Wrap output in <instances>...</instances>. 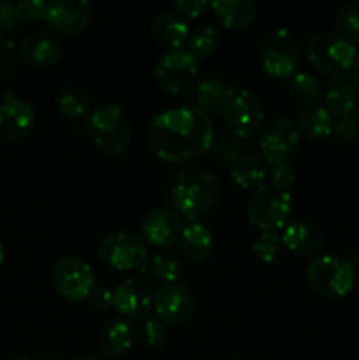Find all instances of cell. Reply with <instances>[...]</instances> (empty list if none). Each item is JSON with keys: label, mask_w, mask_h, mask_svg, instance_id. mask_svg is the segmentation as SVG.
<instances>
[{"label": "cell", "mask_w": 359, "mask_h": 360, "mask_svg": "<svg viewBox=\"0 0 359 360\" xmlns=\"http://www.w3.org/2000/svg\"><path fill=\"white\" fill-rule=\"evenodd\" d=\"M215 141L210 116L196 105H176L157 112L146 127V143L160 160L187 164L206 153Z\"/></svg>", "instance_id": "cell-1"}, {"label": "cell", "mask_w": 359, "mask_h": 360, "mask_svg": "<svg viewBox=\"0 0 359 360\" xmlns=\"http://www.w3.org/2000/svg\"><path fill=\"white\" fill-rule=\"evenodd\" d=\"M169 199L172 210L189 224L199 221L201 217L210 213L218 200L215 178L204 171L187 169L178 172L169 186Z\"/></svg>", "instance_id": "cell-2"}, {"label": "cell", "mask_w": 359, "mask_h": 360, "mask_svg": "<svg viewBox=\"0 0 359 360\" xmlns=\"http://www.w3.org/2000/svg\"><path fill=\"white\" fill-rule=\"evenodd\" d=\"M92 143L108 157H120L132 139V122L118 104H102L92 109L84 120Z\"/></svg>", "instance_id": "cell-3"}, {"label": "cell", "mask_w": 359, "mask_h": 360, "mask_svg": "<svg viewBox=\"0 0 359 360\" xmlns=\"http://www.w3.org/2000/svg\"><path fill=\"white\" fill-rule=\"evenodd\" d=\"M310 290L324 299H341L355 285V271L348 260L336 255H320L306 267Z\"/></svg>", "instance_id": "cell-4"}, {"label": "cell", "mask_w": 359, "mask_h": 360, "mask_svg": "<svg viewBox=\"0 0 359 360\" xmlns=\"http://www.w3.org/2000/svg\"><path fill=\"white\" fill-rule=\"evenodd\" d=\"M260 69L275 81H289L301 65V49L289 28H275L260 44Z\"/></svg>", "instance_id": "cell-5"}, {"label": "cell", "mask_w": 359, "mask_h": 360, "mask_svg": "<svg viewBox=\"0 0 359 360\" xmlns=\"http://www.w3.org/2000/svg\"><path fill=\"white\" fill-rule=\"evenodd\" d=\"M292 195L289 190L263 185L253 190L246 202L248 221L260 232H282L291 221Z\"/></svg>", "instance_id": "cell-6"}, {"label": "cell", "mask_w": 359, "mask_h": 360, "mask_svg": "<svg viewBox=\"0 0 359 360\" xmlns=\"http://www.w3.org/2000/svg\"><path fill=\"white\" fill-rule=\"evenodd\" d=\"M218 112L232 136L239 139H250L263 129L264 108L259 97L246 88H227Z\"/></svg>", "instance_id": "cell-7"}, {"label": "cell", "mask_w": 359, "mask_h": 360, "mask_svg": "<svg viewBox=\"0 0 359 360\" xmlns=\"http://www.w3.org/2000/svg\"><path fill=\"white\" fill-rule=\"evenodd\" d=\"M355 46L334 32L315 34L306 44V58L310 65L326 76H341L352 69Z\"/></svg>", "instance_id": "cell-8"}, {"label": "cell", "mask_w": 359, "mask_h": 360, "mask_svg": "<svg viewBox=\"0 0 359 360\" xmlns=\"http://www.w3.org/2000/svg\"><path fill=\"white\" fill-rule=\"evenodd\" d=\"M199 60L183 48L165 51L155 65V79L158 86L175 97L194 91L199 83Z\"/></svg>", "instance_id": "cell-9"}, {"label": "cell", "mask_w": 359, "mask_h": 360, "mask_svg": "<svg viewBox=\"0 0 359 360\" xmlns=\"http://www.w3.org/2000/svg\"><path fill=\"white\" fill-rule=\"evenodd\" d=\"M97 255L111 269L136 271L143 269L150 253L141 236L129 231H116L101 239Z\"/></svg>", "instance_id": "cell-10"}, {"label": "cell", "mask_w": 359, "mask_h": 360, "mask_svg": "<svg viewBox=\"0 0 359 360\" xmlns=\"http://www.w3.org/2000/svg\"><path fill=\"white\" fill-rule=\"evenodd\" d=\"M53 288L65 301L84 302L95 288V273L87 260L65 255L56 260L51 271Z\"/></svg>", "instance_id": "cell-11"}, {"label": "cell", "mask_w": 359, "mask_h": 360, "mask_svg": "<svg viewBox=\"0 0 359 360\" xmlns=\"http://www.w3.org/2000/svg\"><path fill=\"white\" fill-rule=\"evenodd\" d=\"M299 143L301 136L294 122L287 116H278L271 120L260 132V157L267 162V165L291 162L298 151Z\"/></svg>", "instance_id": "cell-12"}, {"label": "cell", "mask_w": 359, "mask_h": 360, "mask_svg": "<svg viewBox=\"0 0 359 360\" xmlns=\"http://www.w3.org/2000/svg\"><path fill=\"white\" fill-rule=\"evenodd\" d=\"M34 108L14 90H6L0 102V139L7 143L25 141L35 130Z\"/></svg>", "instance_id": "cell-13"}, {"label": "cell", "mask_w": 359, "mask_h": 360, "mask_svg": "<svg viewBox=\"0 0 359 360\" xmlns=\"http://www.w3.org/2000/svg\"><path fill=\"white\" fill-rule=\"evenodd\" d=\"M153 311L164 326H185L196 311V299L187 285L165 283L153 295Z\"/></svg>", "instance_id": "cell-14"}, {"label": "cell", "mask_w": 359, "mask_h": 360, "mask_svg": "<svg viewBox=\"0 0 359 360\" xmlns=\"http://www.w3.org/2000/svg\"><path fill=\"white\" fill-rule=\"evenodd\" d=\"M183 218L169 207H157L144 214L141 220V238L148 246L164 250L176 245L183 231Z\"/></svg>", "instance_id": "cell-15"}, {"label": "cell", "mask_w": 359, "mask_h": 360, "mask_svg": "<svg viewBox=\"0 0 359 360\" xmlns=\"http://www.w3.org/2000/svg\"><path fill=\"white\" fill-rule=\"evenodd\" d=\"M153 290L143 278H127L113 290V309L122 319L141 320L153 308Z\"/></svg>", "instance_id": "cell-16"}, {"label": "cell", "mask_w": 359, "mask_h": 360, "mask_svg": "<svg viewBox=\"0 0 359 360\" xmlns=\"http://www.w3.org/2000/svg\"><path fill=\"white\" fill-rule=\"evenodd\" d=\"M92 20L90 0H49L46 9V23L56 34H81Z\"/></svg>", "instance_id": "cell-17"}, {"label": "cell", "mask_w": 359, "mask_h": 360, "mask_svg": "<svg viewBox=\"0 0 359 360\" xmlns=\"http://www.w3.org/2000/svg\"><path fill=\"white\" fill-rule=\"evenodd\" d=\"M324 108L336 120L359 115V76L354 72L333 77L324 90Z\"/></svg>", "instance_id": "cell-18"}, {"label": "cell", "mask_w": 359, "mask_h": 360, "mask_svg": "<svg viewBox=\"0 0 359 360\" xmlns=\"http://www.w3.org/2000/svg\"><path fill=\"white\" fill-rule=\"evenodd\" d=\"M62 39L48 30H37L25 35L20 42V58L30 67H51L63 56Z\"/></svg>", "instance_id": "cell-19"}, {"label": "cell", "mask_w": 359, "mask_h": 360, "mask_svg": "<svg viewBox=\"0 0 359 360\" xmlns=\"http://www.w3.org/2000/svg\"><path fill=\"white\" fill-rule=\"evenodd\" d=\"M280 236L285 250L298 257H315L326 246V234L312 220L289 221Z\"/></svg>", "instance_id": "cell-20"}, {"label": "cell", "mask_w": 359, "mask_h": 360, "mask_svg": "<svg viewBox=\"0 0 359 360\" xmlns=\"http://www.w3.org/2000/svg\"><path fill=\"white\" fill-rule=\"evenodd\" d=\"M136 341V329L130 323V320L116 316V319L108 320L101 327L97 336V347L104 357L120 359L129 354L130 348Z\"/></svg>", "instance_id": "cell-21"}, {"label": "cell", "mask_w": 359, "mask_h": 360, "mask_svg": "<svg viewBox=\"0 0 359 360\" xmlns=\"http://www.w3.org/2000/svg\"><path fill=\"white\" fill-rule=\"evenodd\" d=\"M150 35L155 44L172 51V49H182L187 44L190 27L187 20L180 18L176 13H158L150 23Z\"/></svg>", "instance_id": "cell-22"}, {"label": "cell", "mask_w": 359, "mask_h": 360, "mask_svg": "<svg viewBox=\"0 0 359 360\" xmlns=\"http://www.w3.org/2000/svg\"><path fill=\"white\" fill-rule=\"evenodd\" d=\"M210 9L215 20L232 32L246 30L257 16L253 0H211Z\"/></svg>", "instance_id": "cell-23"}, {"label": "cell", "mask_w": 359, "mask_h": 360, "mask_svg": "<svg viewBox=\"0 0 359 360\" xmlns=\"http://www.w3.org/2000/svg\"><path fill=\"white\" fill-rule=\"evenodd\" d=\"M180 248L183 255L192 262H204L211 257L215 248V238L210 227L201 221H189L183 225L182 236H180Z\"/></svg>", "instance_id": "cell-24"}, {"label": "cell", "mask_w": 359, "mask_h": 360, "mask_svg": "<svg viewBox=\"0 0 359 360\" xmlns=\"http://www.w3.org/2000/svg\"><path fill=\"white\" fill-rule=\"evenodd\" d=\"M294 125L301 137L310 141H322L333 136L334 116L324 105H308L298 112Z\"/></svg>", "instance_id": "cell-25"}, {"label": "cell", "mask_w": 359, "mask_h": 360, "mask_svg": "<svg viewBox=\"0 0 359 360\" xmlns=\"http://www.w3.org/2000/svg\"><path fill=\"white\" fill-rule=\"evenodd\" d=\"M267 171H270L267 162L260 155L253 153L241 155L229 165V176L234 181V185H238L243 190L263 186L267 178Z\"/></svg>", "instance_id": "cell-26"}, {"label": "cell", "mask_w": 359, "mask_h": 360, "mask_svg": "<svg viewBox=\"0 0 359 360\" xmlns=\"http://www.w3.org/2000/svg\"><path fill=\"white\" fill-rule=\"evenodd\" d=\"M55 108L63 118L70 120V122L87 120L92 112L90 98H88L87 91L80 86H74V84L63 86L56 91Z\"/></svg>", "instance_id": "cell-27"}, {"label": "cell", "mask_w": 359, "mask_h": 360, "mask_svg": "<svg viewBox=\"0 0 359 360\" xmlns=\"http://www.w3.org/2000/svg\"><path fill=\"white\" fill-rule=\"evenodd\" d=\"M225 91H227V88L220 77L208 76L204 79H199L197 86L194 88V101H196L194 105L211 118L220 111Z\"/></svg>", "instance_id": "cell-28"}, {"label": "cell", "mask_w": 359, "mask_h": 360, "mask_svg": "<svg viewBox=\"0 0 359 360\" xmlns=\"http://www.w3.org/2000/svg\"><path fill=\"white\" fill-rule=\"evenodd\" d=\"M143 269L164 285L176 283L183 274V264L171 252H157L148 257Z\"/></svg>", "instance_id": "cell-29"}, {"label": "cell", "mask_w": 359, "mask_h": 360, "mask_svg": "<svg viewBox=\"0 0 359 360\" xmlns=\"http://www.w3.org/2000/svg\"><path fill=\"white\" fill-rule=\"evenodd\" d=\"M289 94H291L292 101H296L298 104H301L303 108H308V105L319 104V101L322 98L324 90L320 81L315 76L306 72H296L294 76L289 79Z\"/></svg>", "instance_id": "cell-30"}, {"label": "cell", "mask_w": 359, "mask_h": 360, "mask_svg": "<svg viewBox=\"0 0 359 360\" xmlns=\"http://www.w3.org/2000/svg\"><path fill=\"white\" fill-rule=\"evenodd\" d=\"M187 51L194 58H210L220 48V34L211 25H203L194 30H190L189 39H187Z\"/></svg>", "instance_id": "cell-31"}, {"label": "cell", "mask_w": 359, "mask_h": 360, "mask_svg": "<svg viewBox=\"0 0 359 360\" xmlns=\"http://www.w3.org/2000/svg\"><path fill=\"white\" fill-rule=\"evenodd\" d=\"M285 246L280 232H260L252 243V253L264 266H277L282 260Z\"/></svg>", "instance_id": "cell-32"}, {"label": "cell", "mask_w": 359, "mask_h": 360, "mask_svg": "<svg viewBox=\"0 0 359 360\" xmlns=\"http://www.w3.org/2000/svg\"><path fill=\"white\" fill-rule=\"evenodd\" d=\"M168 326L160 322L157 316H144V319L137 320L136 329V340L143 345L144 348L150 350H158L164 347L165 340H168Z\"/></svg>", "instance_id": "cell-33"}, {"label": "cell", "mask_w": 359, "mask_h": 360, "mask_svg": "<svg viewBox=\"0 0 359 360\" xmlns=\"http://www.w3.org/2000/svg\"><path fill=\"white\" fill-rule=\"evenodd\" d=\"M334 27L351 44H359V0H351L338 9Z\"/></svg>", "instance_id": "cell-34"}, {"label": "cell", "mask_w": 359, "mask_h": 360, "mask_svg": "<svg viewBox=\"0 0 359 360\" xmlns=\"http://www.w3.org/2000/svg\"><path fill=\"white\" fill-rule=\"evenodd\" d=\"M46 9H48L46 0H18L14 4L18 21L23 25H39L46 21Z\"/></svg>", "instance_id": "cell-35"}, {"label": "cell", "mask_w": 359, "mask_h": 360, "mask_svg": "<svg viewBox=\"0 0 359 360\" xmlns=\"http://www.w3.org/2000/svg\"><path fill=\"white\" fill-rule=\"evenodd\" d=\"M245 153H248V151H246L245 139H239V137L232 136V134L220 137V139L217 141V144H215V155H217V158L218 160H227L229 165H231L236 158L241 157V155Z\"/></svg>", "instance_id": "cell-36"}, {"label": "cell", "mask_w": 359, "mask_h": 360, "mask_svg": "<svg viewBox=\"0 0 359 360\" xmlns=\"http://www.w3.org/2000/svg\"><path fill=\"white\" fill-rule=\"evenodd\" d=\"M333 137L341 146H352L359 139V122L355 118H340L334 122Z\"/></svg>", "instance_id": "cell-37"}, {"label": "cell", "mask_w": 359, "mask_h": 360, "mask_svg": "<svg viewBox=\"0 0 359 360\" xmlns=\"http://www.w3.org/2000/svg\"><path fill=\"white\" fill-rule=\"evenodd\" d=\"M267 178L271 179L270 185L277 186L280 190H289L298 179V174H296V169L289 162H284V164L270 165Z\"/></svg>", "instance_id": "cell-38"}, {"label": "cell", "mask_w": 359, "mask_h": 360, "mask_svg": "<svg viewBox=\"0 0 359 360\" xmlns=\"http://www.w3.org/2000/svg\"><path fill=\"white\" fill-rule=\"evenodd\" d=\"M18 60H20V53L16 46L9 39L0 35V79L11 76L18 69Z\"/></svg>", "instance_id": "cell-39"}, {"label": "cell", "mask_w": 359, "mask_h": 360, "mask_svg": "<svg viewBox=\"0 0 359 360\" xmlns=\"http://www.w3.org/2000/svg\"><path fill=\"white\" fill-rule=\"evenodd\" d=\"M211 6V0H172V9L183 20H197Z\"/></svg>", "instance_id": "cell-40"}, {"label": "cell", "mask_w": 359, "mask_h": 360, "mask_svg": "<svg viewBox=\"0 0 359 360\" xmlns=\"http://www.w3.org/2000/svg\"><path fill=\"white\" fill-rule=\"evenodd\" d=\"M88 302L97 311H108L113 308V290L108 287H102V285H95L90 297H88Z\"/></svg>", "instance_id": "cell-41"}, {"label": "cell", "mask_w": 359, "mask_h": 360, "mask_svg": "<svg viewBox=\"0 0 359 360\" xmlns=\"http://www.w3.org/2000/svg\"><path fill=\"white\" fill-rule=\"evenodd\" d=\"M20 25L14 11V4L9 0H0V30L9 32Z\"/></svg>", "instance_id": "cell-42"}, {"label": "cell", "mask_w": 359, "mask_h": 360, "mask_svg": "<svg viewBox=\"0 0 359 360\" xmlns=\"http://www.w3.org/2000/svg\"><path fill=\"white\" fill-rule=\"evenodd\" d=\"M70 360H104L102 357H97V355H92V354H84V355H76Z\"/></svg>", "instance_id": "cell-43"}, {"label": "cell", "mask_w": 359, "mask_h": 360, "mask_svg": "<svg viewBox=\"0 0 359 360\" xmlns=\"http://www.w3.org/2000/svg\"><path fill=\"white\" fill-rule=\"evenodd\" d=\"M352 70H354L355 76H359V49L355 51V58H354V63H352Z\"/></svg>", "instance_id": "cell-44"}, {"label": "cell", "mask_w": 359, "mask_h": 360, "mask_svg": "<svg viewBox=\"0 0 359 360\" xmlns=\"http://www.w3.org/2000/svg\"><path fill=\"white\" fill-rule=\"evenodd\" d=\"M4 259H6V248H4V243L2 239H0V266H2Z\"/></svg>", "instance_id": "cell-45"}, {"label": "cell", "mask_w": 359, "mask_h": 360, "mask_svg": "<svg viewBox=\"0 0 359 360\" xmlns=\"http://www.w3.org/2000/svg\"><path fill=\"white\" fill-rule=\"evenodd\" d=\"M14 360H32V359H28V357H18V359H14Z\"/></svg>", "instance_id": "cell-46"}, {"label": "cell", "mask_w": 359, "mask_h": 360, "mask_svg": "<svg viewBox=\"0 0 359 360\" xmlns=\"http://www.w3.org/2000/svg\"><path fill=\"white\" fill-rule=\"evenodd\" d=\"M225 360H239V359H225Z\"/></svg>", "instance_id": "cell-47"}]
</instances>
